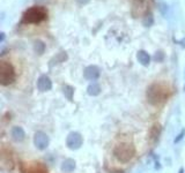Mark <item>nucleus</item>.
<instances>
[{
    "label": "nucleus",
    "mask_w": 185,
    "mask_h": 173,
    "mask_svg": "<svg viewBox=\"0 0 185 173\" xmlns=\"http://www.w3.org/2000/svg\"><path fill=\"white\" fill-rule=\"evenodd\" d=\"M168 97V86L162 83H154L147 91V98L153 105H157L166 102Z\"/></svg>",
    "instance_id": "obj_1"
},
{
    "label": "nucleus",
    "mask_w": 185,
    "mask_h": 173,
    "mask_svg": "<svg viewBox=\"0 0 185 173\" xmlns=\"http://www.w3.org/2000/svg\"><path fill=\"white\" fill-rule=\"evenodd\" d=\"M48 16V11L42 7V6H35L28 8L22 15L23 23H30V24H36L44 21Z\"/></svg>",
    "instance_id": "obj_2"
},
{
    "label": "nucleus",
    "mask_w": 185,
    "mask_h": 173,
    "mask_svg": "<svg viewBox=\"0 0 185 173\" xmlns=\"http://www.w3.org/2000/svg\"><path fill=\"white\" fill-rule=\"evenodd\" d=\"M15 70L13 66L7 61L0 62V83L1 86H9L15 81Z\"/></svg>",
    "instance_id": "obj_3"
},
{
    "label": "nucleus",
    "mask_w": 185,
    "mask_h": 173,
    "mask_svg": "<svg viewBox=\"0 0 185 173\" xmlns=\"http://www.w3.org/2000/svg\"><path fill=\"white\" fill-rule=\"evenodd\" d=\"M114 154H115L116 158L120 162H124L126 163L128 160L131 159L134 155V148L131 144H127V143H123V144H119L115 148L114 150Z\"/></svg>",
    "instance_id": "obj_4"
},
{
    "label": "nucleus",
    "mask_w": 185,
    "mask_h": 173,
    "mask_svg": "<svg viewBox=\"0 0 185 173\" xmlns=\"http://www.w3.org/2000/svg\"><path fill=\"white\" fill-rule=\"evenodd\" d=\"M82 143H84V138L76 132L70 133L66 138V144L71 150H78V149H80L81 146H82Z\"/></svg>",
    "instance_id": "obj_5"
},
{
    "label": "nucleus",
    "mask_w": 185,
    "mask_h": 173,
    "mask_svg": "<svg viewBox=\"0 0 185 173\" xmlns=\"http://www.w3.org/2000/svg\"><path fill=\"white\" fill-rule=\"evenodd\" d=\"M34 143H35V147L40 150H45L49 147V136L43 132H37L34 136Z\"/></svg>",
    "instance_id": "obj_6"
},
{
    "label": "nucleus",
    "mask_w": 185,
    "mask_h": 173,
    "mask_svg": "<svg viewBox=\"0 0 185 173\" xmlns=\"http://www.w3.org/2000/svg\"><path fill=\"white\" fill-rule=\"evenodd\" d=\"M22 173H48L46 169L40 163H32V164H23L21 166Z\"/></svg>",
    "instance_id": "obj_7"
},
{
    "label": "nucleus",
    "mask_w": 185,
    "mask_h": 173,
    "mask_svg": "<svg viewBox=\"0 0 185 173\" xmlns=\"http://www.w3.org/2000/svg\"><path fill=\"white\" fill-rule=\"evenodd\" d=\"M37 88H38V90L42 91V92L51 90V88H52V82H51L50 78L46 76V75H42V76H40L38 81H37Z\"/></svg>",
    "instance_id": "obj_8"
},
{
    "label": "nucleus",
    "mask_w": 185,
    "mask_h": 173,
    "mask_svg": "<svg viewBox=\"0 0 185 173\" xmlns=\"http://www.w3.org/2000/svg\"><path fill=\"white\" fill-rule=\"evenodd\" d=\"M100 74H101V70H100V68L97 66H88L84 72V78L87 80H92V81L98 78Z\"/></svg>",
    "instance_id": "obj_9"
},
{
    "label": "nucleus",
    "mask_w": 185,
    "mask_h": 173,
    "mask_svg": "<svg viewBox=\"0 0 185 173\" xmlns=\"http://www.w3.org/2000/svg\"><path fill=\"white\" fill-rule=\"evenodd\" d=\"M26 137V133L21 127H14L12 129V138L16 142H21Z\"/></svg>",
    "instance_id": "obj_10"
},
{
    "label": "nucleus",
    "mask_w": 185,
    "mask_h": 173,
    "mask_svg": "<svg viewBox=\"0 0 185 173\" xmlns=\"http://www.w3.org/2000/svg\"><path fill=\"white\" fill-rule=\"evenodd\" d=\"M75 170V160L71 159H65L62 164V171L64 173H72Z\"/></svg>",
    "instance_id": "obj_11"
},
{
    "label": "nucleus",
    "mask_w": 185,
    "mask_h": 173,
    "mask_svg": "<svg viewBox=\"0 0 185 173\" xmlns=\"http://www.w3.org/2000/svg\"><path fill=\"white\" fill-rule=\"evenodd\" d=\"M137 58H138V60H139V62H140L142 66H148L150 64L149 54H148L146 51H144V50H141V51L138 52Z\"/></svg>",
    "instance_id": "obj_12"
},
{
    "label": "nucleus",
    "mask_w": 185,
    "mask_h": 173,
    "mask_svg": "<svg viewBox=\"0 0 185 173\" xmlns=\"http://www.w3.org/2000/svg\"><path fill=\"white\" fill-rule=\"evenodd\" d=\"M87 92H88L89 96L100 95V92H101V86H98L97 83H92V84H89L88 88H87Z\"/></svg>",
    "instance_id": "obj_13"
},
{
    "label": "nucleus",
    "mask_w": 185,
    "mask_h": 173,
    "mask_svg": "<svg viewBox=\"0 0 185 173\" xmlns=\"http://www.w3.org/2000/svg\"><path fill=\"white\" fill-rule=\"evenodd\" d=\"M66 59H67L66 53H65V52H60V53H58L53 59H51V61H50V67H52L54 64H60V62L65 61Z\"/></svg>",
    "instance_id": "obj_14"
},
{
    "label": "nucleus",
    "mask_w": 185,
    "mask_h": 173,
    "mask_svg": "<svg viewBox=\"0 0 185 173\" xmlns=\"http://www.w3.org/2000/svg\"><path fill=\"white\" fill-rule=\"evenodd\" d=\"M34 50L38 54H42L45 51V44L42 40H36L35 43H34Z\"/></svg>",
    "instance_id": "obj_15"
},
{
    "label": "nucleus",
    "mask_w": 185,
    "mask_h": 173,
    "mask_svg": "<svg viewBox=\"0 0 185 173\" xmlns=\"http://www.w3.org/2000/svg\"><path fill=\"white\" fill-rule=\"evenodd\" d=\"M142 23H144V26L146 27H150L153 23H154V19H153V15L150 13H147L144 17V20H142Z\"/></svg>",
    "instance_id": "obj_16"
},
{
    "label": "nucleus",
    "mask_w": 185,
    "mask_h": 173,
    "mask_svg": "<svg viewBox=\"0 0 185 173\" xmlns=\"http://www.w3.org/2000/svg\"><path fill=\"white\" fill-rule=\"evenodd\" d=\"M62 90H64V94L66 96L67 98L70 100H72V97H73V92H74V89L70 86H65L62 88Z\"/></svg>",
    "instance_id": "obj_17"
},
{
    "label": "nucleus",
    "mask_w": 185,
    "mask_h": 173,
    "mask_svg": "<svg viewBox=\"0 0 185 173\" xmlns=\"http://www.w3.org/2000/svg\"><path fill=\"white\" fill-rule=\"evenodd\" d=\"M154 59L156 61H161L163 59V53L161 51L160 52H156V54H155V57H154Z\"/></svg>",
    "instance_id": "obj_18"
},
{
    "label": "nucleus",
    "mask_w": 185,
    "mask_h": 173,
    "mask_svg": "<svg viewBox=\"0 0 185 173\" xmlns=\"http://www.w3.org/2000/svg\"><path fill=\"white\" fill-rule=\"evenodd\" d=\"M184 135H185V129H183V130L181 132V134H179L176 138H175V143H178V142H179L182 138L184 137Z\"/></svg>",
    "instance_id": "obj_19"
},
{
    "label": "nucleus",
    "mask_w": 185,
    "mask_h": 173,
    "mask_svg": "<svg viewBox=\"0 0 185 173\" xmlns=\"http://www.w3.org/2000/svg\"><path fill=\"white\" fill-rule=\"evenodd\" d=\"M78 4H80V5H87L90 1V0H75Z\"/></svg>",
    "instance_id": "obj_20"
},
{
    "label": "nucleus",
    "mask_w": 185,
    "mask_h": 173,
    "mask_svg": "<svg viewBox=\"0 0 185 173\" xmlns=\"http://www.w3.org/2000/svg\"><path fill=\"white\" fill-rule=\"evenodd\" d=\"M4 39H5V34L4 32H1V34H0V40L4 42Z\"/></svg>",
    "instance_id": "obj_21"
},
{
    "label": "nucleus",
    "mask_w": 185,
    "mask_h": 173,
    "mask_svg": "<svg viewBox=\"0 0 185 173\" xmlns=\"http://www.w3.org/2000/svg\"><path fill=\"white\" fill-rule=\"evenodd\" d=\"M178 173H184V169H181V170H179V172H178Z\"/></svg>",
    "instance_id": "obj_22"
}]
</instances>
